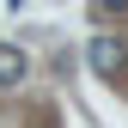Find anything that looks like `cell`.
Wrapping results in <instances>:
<instances>
[{"mask_svg":"<svg viewBox=\"0 0 128 128\" xmlns=\"http://www.w3.org/2000/svg\"><path fill=\"white\" fill-rule=\"evenodd\" d=\"M86 61H92L98 79H128V49H122L116 37H92L86 43Z\"/></svg>","mask_w":128,"mask_h":128,"instance_id":"1","label":"cell"},{"mask_svg":"<svg viewBox=\"0 0 128 128\" xmlns=\"http://www.w3.org/2000/svg\"><path fill=\"white\" fill-rule=\"evenodd\" d=\"M24 67H30V61H24V49L0 43V86H18V79H24Z\"/></svg>","mask_w":128,"mask_h":128,"instance_id":"2","label":"cell"},{"mask_svg":"<svg viewBox=\"0 0 128 128\" xmlns=\"http://www.w3.org/2000/svg\"><path fill=\"white\" fill-rule=\"evenodd\" d=\"M92 12H98V18H122V12H128V0H92Z\"/></svg>","mask_w":128,"mask_h":128,"instance_id":"3","label":"cell"}]
</instances>
